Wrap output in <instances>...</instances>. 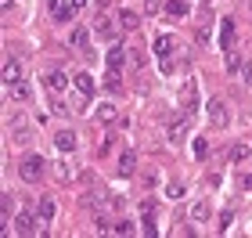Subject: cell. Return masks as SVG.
<instances>
[{
    "label": "cell",
    "mask_w": 252,
    "mask_h": 238,
    "mask_svg": "<svg viewBox=\"0 0 252 238\" xmlns=\"http://www.w3.org/2000/svg\"><path fill=\"white\" fill-rule=\"evenodd\" d=\"M7 90H11L18 101H29V83H15V87H7Z\"/></svg>",
    "instance_id": "27"
},
{
    "label": "cell",
    "mask_w": 252,
    "mask_h": 238,
    "mask_svg": "<svg viewBox=\"0 0 252 238\" xmlns=\"http://www.w3.org/2000/svg\"><path fill=\"white\" fill-rule=\"evenodd\" d=\"M72 7H76V11H83V7H87V0H72Z\"/></svg>",
    "instance_id": "36"
},
{
    "label": "cell",
    "mask_w": 252,
    "mask_h": 238,
    "mask_svg": "<svg viewBox=\"0 0 252 238\" xmlns=\"http://www.w3.org/2000/svg\"><path fill=\"white\" fill-rule=\"evenodd\" d=\"M54 166H58V177L62 180H72L76 173H72V166H68V163H54Z\"/></svg>",
    "instance_id": "30"
},
{
    "label": "cell",
    "mask_w": 252,
    "mask_h": 238,
    "mask_svg": "<svg viewBox=\"0 0 252 238\" xmlns=\"http://www.w3.org/2000/svg\"><path fill=\"white\" fill-rule=\"evenodd\" d=\"M242 76H245V83L252 87V65H245V69H242Z\"/></svg>",
    "instance_id": "35"
},
{
    "label": "cell",
    "mask_w": 252,
    "mask_h": 238,
    "mask_svg": "<svg viewBox=\"0 0 252 238\" xmlns=\"http://www.w3.org/2000/svg\"><path fill=\"white\" fill-rule=\"evenodd\" d=\"M101 87H105L108 94H119V90H123V76H119V69H108V76L101 79Z\"/></svg>",
    "instance_id": "16"
},
{
    "label": "cell",
    "mask_w": 252,
    "mask_h": 238,
    "mask_svg": "<svg viewBox=\"0 0 252 238\" xmlns=\"http://www.w3.org/2000/svg\"><path fill=\"white\" fill-rule=\"evenodd\" d=\"M54 144H58L62 152H72L76 148V134L72 130H58V134H54Z\"/></svg>",
    "instance_id": "18"
},
{
    "label": "cell",
    "mask_w": 252,
    "mask_h": 238,
    "mask_svg": "<svg viewBox=\"0 0 252 238\" xmlns=\"http://www.w3.org/2000/svg\"><path fill=\"white\" fill-rule=\"evenodd\" d=\"M249 159V144H234L231 148V163H245Z\"/></svg>",
    "instance_id": "24"
},
{
    "label": "cell",
    "mask_w": 252,
    "mask_h": 238,
    "mask_svg": "<svg viewBox=\"0 0 252 238\" xmlns=\"http://www.w3.org/2000/svg\"><path fill=\"white\" fill-rule=\"evenodd\" d=\"M68 43H72L76 51H83L87 43H90V29H83V26H76V29H72V36H68Z\"/></svg>",
    "instance_id": "19"
},
{
    "label": "cell",
    "mask_w": 252,
    "mask_h": 238,
    "mask_svg": "<svg viewBox=\"0 0 252 238\" xmlns=\"http://www.w3.org/2000/svg\"><path fill=\"white\" fill-rule=\"evenodd\" d=\"M36 224H40V217H32L29 209H22L18 217H15V231H18V235H36V231H40Z\"/></svg>",
    "instance_id": "7"
},
{
    "label": "cell",
    "mask_w": 252,
    "mask_h": 238,
    "mask_svg": "<svg viewBox=\"0 0 252 238\" xmlns=\"http://www.w3.org/2000/svg\"><path fill=\"white\" fill-rule=\"evenodd\" d=\"M220 47H223V51L234 47V18H223V22H220Z\"/></svg>",
    "instance_id": "13"
},
{
    "label": "cell",
    "mask_w": 252,
    "mask_h": 238,
    "mask_svg": "<svg viewBox=\"0 0 252 238\" xmlns=\"http://www.w3.org/2000/svg\"><path fill=\"white\" fill-rule=\"evenodd\" d=\"M223 54H227V72H242V69H245V62H242V54H238L234 47H231V51H223Z\"/></svg>",
    "instance_id": "23"
},
{
    "label": "cell",
    "mask_w": 252,
    "mask_h": 238,
    "mask_svg": "<svg viewBox=\"0 0 252 238\" xmlns=\"http://www.w3.org/2000/svg\"><path fill=\"white\" fill-rule=\"evenodd\" d=\"M133 170H137V155H133V152H123V159H119V173L130 177Z\"/></svg>",
    "instance_id": "21"
},
{
    "label": "cell",
    "mask_w": 252,
    "mask_h": 238,
    "mask_svg": "<svg viewBox=\"0 0 252 238\" xmlns=\"http://www.w3.org/2000/svg\"><path fill=\"white\" fill-rule=\"evenodd\" d=\"M166 199H184V184H166Z\"/></svg>",
    "instance_id": "28"
},
{
    "label": "cell",
    "mask_w": 252,
    "mask_h": 238,
    "mask_svg": "<svg viewBox=\"0 0 252 238\" xmlns=\"http://www.w3.org/2000/svg\"><path fill=\"white\" fill-rule=\"evenodd\" d=\"M47 11H51V18H54V22H68V18L76 15L72 0H47Z\"/></svg>",
    "instance_id": "5"
},
{
    "label": "cell",
    "mask_w": 252,
    "mask_h": 238,
    "mask_svg": "<svg viewBox=\"0 0 252 238\" xmlns=\"http://www.w3.org/2000/svg\"><path fill=\"white\" fill-rule=\"evenodd\" d=\"M162 11H166L169 18H184V15H188V4H184V0H169Z\"/></svg>",
    "instance_id": "22"
},
{
    "label": "cell",
    "mask_w": 252,
    "mask_h": 238,
    "mask_svg": "<svg viewBox=\"0 0 252 238\" xmlns=\"http://www.w3.org/2000/svg\"><path fill=\"white\" fill-rule=\"evenodd\" d=\"M116 119H119V108L112 105V101H105V105H97V123H105V127H108V123H116Z\"/></svg>",
    "instance_id": "15"
},
{
    "label": "cell",
    "mask_w": 252,
    "mask_h": 238,
    "mask_svg": "<svg viewBox=\"0 0 252 238\" xmlns=\"http://www.w3.org/2000/svg\"><path fill=\"white\" fill-rule=\"evenodd\" d=\"M173 47H177V43L169 36H155V54H158V62H162V72L173 69Z\"/></svg>",
    "instance_id": "4"
},
{
    "label": "cell",
    "mask_w": 252,
    "mask_h": 238,
    "mask_svg": "<svg viewBox=\"0 0 252 238\" xmlns=\"http://www.w3.org/2000/svg\"><path fill=\"white\" fill-rule=\"evenodd\" d=\"M191 152H194V159H205V155H209V144H205L202 137H194V144H191Z\"/></svg>",
    "instance_id": "26"
},
{
    "label": "cell",
    "mask_w": 252,
    "mask_h": 238,
    "mask_svg": "<svg viewBox=\"0 0 252 238\" xmlns=\"http://www.w3.org/2000/svg\"><path fill=\"white\" fill-rule=\"evenodd\" d=\"M137 228H133V224L130 220H116V231H112V235H123V238H130Z\"/></svg>",
    "instance_id": "25"
},
{
    "label": "cell",
    "mask_w": 252,
    "mask_h": 238,
    "mask_svg": "<svg viewBox=\"0 0 252 238\" xmlns=\"http://www.w3.org/2000/svg\"><path fill=\"white\" fill-rule=\"evenodd\" d=\"M11 213H15V199L7 195H0V231H4V224H11Z\"/></svg>",
    "instance_id": "14"
},
{
    "label": "cell",
    "mask_w": 252,
    "mask_h": 238,
    "mask_svg": "<svg viewBox=\"0 0 252 238\" xmlns=\"http://www.w3.org/2000/svg\"><path fill=\"white\" fill-rule=\"evenodd\" d=\"M180 108L194 116V108H198V83L194 79H184V87H180Z\"/></svg>",
    "instance_id": "3"
},
{
    "label": "cell",
    "mask_w": 252,
    "mask_h": 238,
    "mask_svg": "<svg viewBox=\"0 0 252 238\" xmlns=\"http://www.w3.org/2000/svg\"><path fill=\"white\" fill-rule=\"evenodd\" d=\"M72 87H76V94L79 98H94V90H97V83H94V76H90V72H76L72 76Z\"/></svg>",
    "instance_id": "6"
},
{
    "label": "cell",
    "mask_w": 252,
    "mask_h": 238,
    "mask_svg": "<svg viewBox=\"0 0 252 238\" xmlns=\"http://www.w3.org/2000/svg\"><path fill=\"white\" fill-rule=\"evenodd\" d=\"M188 130H191V116H188V112H184V116H177L173 123H169V141H184L188 137Z\"/></svg>",
    "instance_id": "8"
},
{
    "label": "cell",
    "mask_w": 252,
    "mask_h": 238,
    "mask_svg": "<svg viewBox=\"0 0 252 238\" xmlns=\"http://www.w3.org/2000/svg\"><path fill=\"white\" fill-rule=\"evenodd\" d=\"M43 87H47L51 94H62V90L68 87V76H65L62 69H54V72H47V76H43Z\"/></svg>",
    "instance_id": "9"
},
{
    "label": "cell",
    "mask_w": 252,
    "mask_h": 238,
    "mask_svg": "<svg viewBox=\"0 0 252 238\" xmlns=\"http://www.w3.org/2000/svg\"><path fill=\"white\" fill-rule=\"evenodd\" d=\"M227 123H231V108H227V101L223 98H213L209 101V127L213 130H223Z\"/></svg>",
    "instance_id": "1"
},
{
    "label": "cell",
    "mask_w": 252,
    "mask_h": 238,
    "mask_svg": "<svg viewBox=\"0 0 252 238\" xmlns=\"http://www.w3.org/2000/svg\"><path fill=\"white\" fill-rule=\"evenodd\" d=\"M18 177L29 180V184H32V180H40V177H43V159H40V155H26V159L18 163Z\"/></svg>",
    "instance_id": "2"
},
{
    "label": "cell",
    "mask_w": 252,
    "mask_h": 238,
    "mask_svg": "<svg viewBox=\"0 0 252 238\" xmlns=\"http://www.w3.org/2000/svg\"><path fill=\"white\" fill-rule=\"evenodd\" d=\"M158 7H162V4H158V0H144V11H148V15H155Z\"/></svg>",
    "instance_id": "34"
},
{
    "label": "cell",
    "mask_w": 252,
    "mask_h": 238,
    "mask_svg": "<svg viewBox=\"0 0 252 238\" xmlns=\"http://www.w3.org/2000/svg\"><path fill=\"white\" fill-rule=\"evenodd\" d=\"M94 228H97L101 235H108V231H116V224H108V217H97V220H94Z\"/></svg>",
    "instance_id": "29"
},
{
    "label": "cell",
    "mask_w": 252,
    "mask_h": 238,
    "mask_svg": "<svg viewBox=\"0 0 252 238\" xmlns=\"http://www.w3.org/2000/svg\"><path fill=\"white\" fill-rule=\"evenodd\" d=\"M0 79H4V87L22 83V69H18V62H15V58H7V62H4V69H0Z\"/></svg>",
    "instance_id": "10"
},
{
    "label": "cell",
    "mask_w": 252,
    "mask_h": 238,
    "mask_svg": "<svg viewBox=\"0 0 252 238\" xmlns=\"http://www.w3.org/2000/svg\"><path fill=\"white\" fill-rule=\"evenodd\" d=\"M188 217H191L194 224H205V220H209V202H205V199H198V202L191 206V213H188Z\"/></svg>",
    "instance_id": "17"
},
{
    "label": "cell",
    "mask_w": 252,
    "mask_h": 238,
    "mask_svg": "<svg viewBox=\"0 0 252 238\" xmlns=\"http://www.w3.org/2000/svg\"><path fill=\"white\" fill-rule=\"evenodd\" d=\"M119 26L126 33H133L137 26H141V15H137V11H119Z\"/></svg>",
    "instance_id": "20"
},
{
    "label": "cell",
    "mask_w": 252,
    "mask_h": 238,
    "mask_svg": "<svg viewBox=\"0 0 252 238\" xmlns=\"http://www.w3.org/2000/svg\"><path fill=\"white\" fill-rule=\"evenodd\" d=\"M54 213H58L54 199H51V195H40V206H36V217H40V224H51V220H54Z\"/></svg>",
    "instance_id": "12"
},
{
    "label": "cell",
    "mask_w": 252,
    "mask_h": 238,
    "mask_svg": "<svg viewBox=\"0 0 252 238\" xmlns=\"http://www.w3.org/2000/svg\"><path fill=\"white\" fill-rule=\"evenodd\" d=\"M97 33H101V36H112V33H116V29L108 26V18H101V26H97Z\"/></svg>",
    "instance_id": "32"
},
{
    "label": "cell",
    "mask_w": 252,
    "mask_h": 238,
    "mask_svg": "<svg viewBox=\"0 0 252 238\" xmlns=\"http://www.w3.org/2000/svg\"><path fill=\"white\" fill-rule=\"evenodd\" d=\"M141 217H144V220L155 217V206H152V202H141Z\"/></svg>",
    "instance_id": "31"
},
{
    "label": "cell",
    "mask_w": 252,
    "mask_h": 238,
    "mask_svg": "<svg viewBox=\"0 0 252 238\" xmlns=\"http://www.w3.org/2000/svg\"><path fill=\"white\" fill-rule=\"evenodd\" d=\"M123 62H126V47H123V43H108L105 65H108V69H123Z\"/></svg>",
    "instance_id": "11"
},
{
    "label": "cell",
    "mask_w": 252,
    "mask_h": 238,
    "mask_svg": "<svg viewBox=\"0 0 252 238\" xmlns=\"http://www.w3.org/2000/svg\"><path fill=\"white\" fill-rule=\"evenodd\" d=\"M231 224H234V213H223V217H220V231H227Z\"/></svg>",
    "instance_id": "33"
}]
</instances>
